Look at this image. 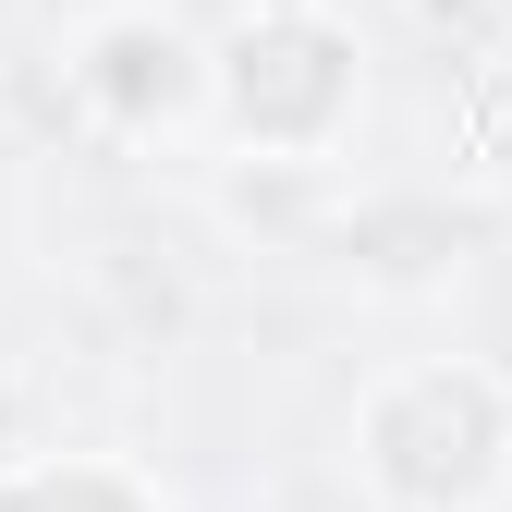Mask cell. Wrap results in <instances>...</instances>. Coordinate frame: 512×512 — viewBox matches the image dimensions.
Instances as JSON below:
<instances>
[{
    "mask_svg": "<svg viewBox=\"0 0 512 512\" xmlns=\"http://www.w3.org/2000/svg\"><path fill=\"white\" fill-rule=\"evenodd\" d=\"M354 476L378 512H500L512 500V391L488 366H452V354L366 378Z\"/></svg>",
    "mask_w": 512,
    "mask_h": 512,
    "instance_id": "1",
    "label": "cell"
},
{
    "mask_svg": "<svg viewBox=\"0 0 512 512\" xmlns=\"http://www.w3.org/2000/svg\"><path fill=\"white\" fill-rule=\"evenodd\" d=\"M354 98H366L354 37L317 13V0H256L244 37L220 49V110L208 122L244 159H330L354 135Z\"/></svg>",
    "mask_w": 512,
    "mask_h": 512,
    "instance_id": "2",
    "label": "cell"
},
{
    "mask_svg": "<svg viewBox=\"0 0 512 512\" xmlns=\"http://www.w3.org/2000/svg\"><path fill=\"white\" fill-rule=\"evenodd\" d=\"M61 98H74L110 147H159V135H196L220 110V49L196 25H171L159 0H110V13H86L74 49H61Z\"/></svg>",
    "mask_w": 512,
    "mask_h": 512,
    "instance_id": "3",
    "label": "cell"
},
{
    "mask_svg": "<svg viewBox=\"0 0 512 512\" xmlns=\"http://www.w3.org/2000/svg\"><path fill=\"white\" fill-rule=\"evenodd\" d=\"M0 512H171V500L122 464H37V476L0 488Z\"/></svg>",
    "mask_w": 512,
    "mask_h": 512,
    "instance_id": "4",
    "label": "cell"
}]
</instances>
